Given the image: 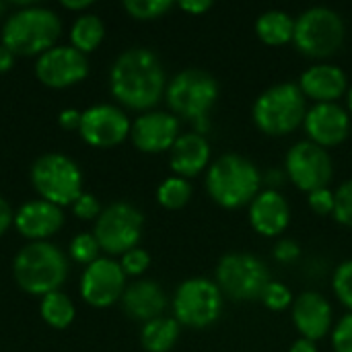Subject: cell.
<instances>
[{
	"mask_svg": "<svg viewBox=\"0 0 352 352\" xmlns=\"http://www.w3.org/2000/svg\"><path fill=\"white\" fill-rule=\"evenodd\" d=\"M109 89L113 99L134 111H151L167 89L165 68L159 56L148 47H130L122 52L109 70Z\"/></svg>",
	"mask_w": 352,
	"mask_h": 352,
	"instance_id": "1",
	"label": "cell"
},
{
	"mask_svg": "<svg viewBox=\"0 0 352 352\" xmlns=\"http://www.w3.org/2000/svg\"><path fill=\"white\" fill-rule=\"evenodd\" d=\"M219 80L202 68H186L167 80L165 101L171 113L192 124L206 120L219 99Z\"/></svg>",
	"mask_w": 352,
	"mask_h": 352,
	"instance_id": "6",
	"label": "cell"
},
{
	"mask_svg": "<svg viewBox=\"0 0 352 352\" xmlns=\"http://www.w3.org/2000/svg\"><path fill=\"white\" fill-rule=\"evenodd\" d=\"M301 258V245L295 241V239H280L276 245H274V260L280 262V264H293Z\"/></svg>",
	"mask_w": 352,
	"mask_h": 352,
	"instance_id": "38",
	"label": "cell"
},
{
	"mask_svg": "<svg viewBox=\"0 0 352 352\" xmlns=\"http://www.w3.org/2000/svg\"><path fill=\"white\" fill-rule=\"evenodd\" d=\"M332 289L334 295L338 297V301L352 314V260L342 262L332 278Z\"/></svg>",
	"mask_w": 352,
	"mask_h": 352,
	"instance_id": "31",
	"label": "cell"
},
{
	"mask_svg": "<svg viewBox=\"0 0 352 352\" xmlns=\"http://www.w3.org/2000/svg\"><path fill=\"white\" fill-rule=\"evenodd\" d=\"M291 316L301 338L322 340L334 328V311L330 301L318 291H303L291 305Z\"/></svg>",
	"mask_w": 352,
	"mask_h": 352,
	"instance_id": "18",
	"label": "cell"
},
{
	"mask_svg": "<svg viewBox=\"0 0 352 352\" xmlns=\"http://www.w3.org/2000/svg\"><path fill=\"white\" fill-rule=\"evenodd\" d=\"M225 297L214 280L194 276L184 280L173 295V318L192 330L210 328L223 314Z\"/></svg>",
	"mask_w": 352,
	"mask_h": 352,
	"instance_id": "10",
	"label": "cell"
},
{
	"mask_svg": "<svg viewBox=\"0 0 352 352\" xmlns=\"http://www.w3.org/2000/svg\"><path fill=\"white\" fill-rule=\"evenodd\" d=\"M14 60H16V56H14L6 45H2V43H0V74H4V72L12 70Z\"/></svg>",
	"mask_w": 352,
	"mask_h": 352,
	"instance_id": "42",
	"label": "cell"
},
{
	"mask_svg": "<svg viewBox=\"0 0 352 352\" xmlns=\"http://www.w3.org/2000/svg\"><path fill=\"white\" fill-rule=\"evenodd\" d=\"M177 6L190 14H202L212 8V0H182Z\"/></svg>",
	"mask_w": 352,
	"mask_h": 352,
	"instance_id": "41",
	"label": "cell"
},
{
	"mask_svg": "<svg viewBox=\"0 0 352 352\" xmlns=\"http://www.w3.org/2000/svg\"><path fill=\"white\" fill-rule=\"evenodd\" d=\"M132 122L126 111L111 103H97L80 116V138L95 148H113L130 138Z\"/></svg>",
	"mask_w": 352,
	"mask_h": 352,
	"instance_id": "13",
	"label": "cell"
},
{
	"mask_svg": "<svg viewBox=\"0 0 352 352\" xmlns=\"http://www.w3.org/2000/svg\"><path fill=\"white\" fill-rule=\"evenodd\" d=\"M39 316L41 320L54 328V330H66L74 318H76V307L72 303V299L62 293V291H54L45 297H41L39 301Z\"/></svg>",
	"mask_w": 352,
	"mask_h": 352,
	"instance_id": "27",
	"label": "cell"
},
{
	"mask_svg": "<svg viewBox=\"0 0 352 352\" xmlns=\"http://www.w3.org/2000/svg\"><path fill=\"white\" fill-rule=\"evenodd\" d=\"M262 173L256 163L243 155L227 153L214 159L206 169V192L214 204L223 208L250 206L260 194Z\"/></svg>",
	"mask_w": 352,
	"mask_h": 352,
	"instance_id": "4",
	"label": "cell"
},
{
	"mask_svg": "<svg viewBox=\"0 0 352 352\" xmlns=\"http://www.w3.org/2000/svg\"><path fill=\"white\" fill-rule=\"evenodd\" d=\"M307 99L297 82H278L268 87L252 107L254 124L268 136H287L303 126Z\"/></svg>",
	"mask_w": 352,
	"mask_h": 352,
	"instance_id": "5",
	"label": "cell"
},
{
	"mask_svg": "<svg viewBox=\"0 0 352 352\" xmlns=\"http://www.w3.org/2000/svg\"><path fill=\"white\" fill-rule=\"evenodd\" d=\"M62 21L56 10L33 2H19L2 25V45L14 56H41L58 45Z\"/></svg>",
	"mask_w": 352,
	"mask_h": 352,
	"instance_id": "2",
	"label": "cell"
},
{
	"mask_svg": "<svg viewBox=\"0 0 352 352\" xmlns=\"http://www.w3.org/2000/svg\"><path fill=\"white\" fill-rule=\"evenodd\" d=\"M105 37V25L103 21L93 12H82L74 19L70 27V45L85 56L95 52Z\"/></svg>",
	"mask_w": 352,
	"mask_h": 352,
	"instance_id": "26",
	"label": "cell"
},
{
	"mask_svg": "<svg viewBox=\"0 0 352 352\" xmlns=\"http://www.w3.org/2000/svg\"><path fill=\"white\" fill-rule=\"evenodd\" d=\"M14 223V210L10 208V204L0 196V237L12 227Z\"/></svg>",
	"mask_w": 352,
	"mask_h": 352,
	"instance_id": "40",
	"label": "cell"
},
{
	"mask_svg": "<svg viewBox=\"0 0 352 352\" xmlns=\"http://www.w3.org/2000/svg\"><path fill=\"white\" fill-rule=\"evenodd\" d=\"M169 165L177 177L192 179L210 165V144L198 132H184L169 151Z\"/></svg>",
	"mask_w": 352,
	"mask_h": 352,
	"instance_id": "23",
	"label": "cell"
},
{
	"mask_svg": "<svg viewBox=\"0 0 352 352\" xmlns=\"http://www.w3.org/2000/svg\"><path fill=\"white\" fill-rule=\"evenodd\" d=\"M346 105H349V113L352 116V85L349 87V93H346Z\"/></svg>",
	"mask_w": 352,
	"mask_h": 352,
	"instance_id": "46",
	"label": "cell"
},
{
	"mask_svg": "<svg viewBox=\"0 0 352 352\" xmlns=\"http://www.w3.org/2000/svg\"><path fill=\"white\" fill-rule=\"evenodd\" d=\"M99 252H101V248H99V243H97L93 233H78V235L72 237V241L68 245L70 260L76 262V264H82V266H89L97 258H101Z\"/></svg>",
	"mask_w": 352,
	"mask_h": 352,
	"instance_id": "30",
	"label": "cell"
},
{
	"mask_svg": "<svg viewBox=\"0 0 352 352\" xmlns=\"http://www.w3.org/2000/svg\"><path fill=\"white\" fill-rule=\"evenodd\" d=\"M336 204H334V219L352 229V179H346L342 186H338V190L334 192Z\"/></svg>",
	"mask_w": 352,
	"mask_h": 352,
	"instance_id": "33",
	"label": "cell"
},
{
	"mask_svg": "<svg viewBox=\"0 0 352 352\" xmlns=\"http://www.w3.org/2000/svg\"><path fill=\"white\" fill-rule=\"evenodd\" d=\"M262 182H266V184L270 186V190H276V188L285 182V173H283V171L272 169V171H268V173L262 177Z\"/></svg>",
	"mask_w": 352,
	"mask_h": 352,
	"instance_id": "44",
	"label": "cell"
},
{
	"mask_svg": "<svg viewBox=\"0 0 352 352\" xmlns=\"http://www.w3.org/2000/svg\"><path fill=\"white\" fill-rule=\"evenodd\" d=\"M307 202H309V208L318 214V217H330L334 214V204H336V198H334V192L330 188H322V190H316L311 194H307Z\"/></svg>",
	"mask_w": 352,
	"mask_h": 352,
	"instance_id": "37",
	"label": "cell"
},
{
	"mask_svg": "<svg viewBox=\"0 0 352 352\" xmlns=\"http://www.w3.org/2000/svg\"><path fill=\"white\" fill-rule=\"evenodd\" d=\"M182 326L175 318L161 316L142 324L140 330V344L146 352H169L179 340Z\"/></svg>",
	"mask_w": 352,
	"mask_h": 352,
	"instance_id": "25",
	"label": "cell"
},
{
	"mask_svg": "<svg viewBox=\"0 0 352 352\" xmlns=\"http://www.w3.org/2000/svg\"><path fill=\"white\" fill-rule=\"evenodd\" d=\"M80 116H82V111H78L74 107L62 109L58 113V124H60V128H64L68 132H78V128H80Z\"/></svg>",
	"mask_w": 352,
	"mask_h": 352,
	"instance_id": "39",
	"label": "cell"
},
{
	"mask_svg": "<svg viewBox=\"0 0 352 352\" xmlns=\"http://www.w3.org/2000/svg\"><path fill=\"white\" fill-rule=\"evenodd\" d=\"M179 118L169 111H144L140 113L130 128L132 144L146 155H157L171 151L179 138Z\"/></svg>",
	"mask_w": 352,
	"mask_h": 352,
	"instance_id": "16",
	"label": "cell"
},
{
	"mask_svg": "<svg viewBox=\"0 0 352 352\" xmlns=\"http://www.w3.org/2000/svg\"><path fill=\"white\" fill-rule=\"evenodd\" d=\"M260 301H262L270 311H285L287 307L293 305L295 297H293V293H291V289H289L287 285L272 280V283L264 289Z\"/></svg>",
	"mask_w": 352,
	"mask_h": 352,
	"instance_id": "32",
	"label": "cell"
},
{
	"mask_svg": "<svg viewBox=\"0 0 352 352\" xmlns=\"http://www.w3.org/2000/svg\"><path fill=\"white\" fill-rule=\"evenodd\" d=\"M346 27L342 16L328 6H311L295 19L293 43L309 58H330L344 43Z\"/></svg>",
	"mask_w": 352,
	"mask_h": 352,
	"instance_id": "9",
	"label": "cell"
},
{
	"mask_svg": "<svg viewBox=\"0 0 352 352\" xmlns=\"http://www.w3.org/2000/svg\"><path fill=\"white\" fill-rule=\"evenodd\" d=\"M330 334L334 352H352V314L342 316Z\"/></svg>",
	"mask_w": 352,
	"mask_h": 352,
	"instance_id": "36",
	"label": "cell"
},
{
	"mask_svg": "<svg viewBox=\"0 0 352 352\" xmlns=\"http://www.w3.org/2000/svg\"><path fill=\"white\" fill-rule=\"evenodd\" d=\"M64 210L41 198L29 200L14 210V229L29 241H47L64 227Z\"/></svg>",
	"mask_w": 352,
	"mask_h": 352,
	"instance_id": "19",
	"label": "cell"
},
{
	"mask_svg": "<svg viewBox=\"0 0 352 352\" xmlns=\"http://www.w3.org/2000/svg\"><path fill=\"white\" fill-rule=\"evenodd\" d=\"M8 6H10L8 2H2V0H0V14H4V12L8 10Z\"/></svg>",
	"mask_w": 352,
	"mask_h": 352,
	"instance_id": "47",
	"label": "cell"
},
{
	"mask_svg": "<svg viewBox=\"0 0 352 352\" xmlns=\"http://www.w3.org/2000/svg\"><path fill=\"white\" fill-rule=\"evenodd\" d=\"M250 225L262 237H278L291 225V206L278 190H260L250 204Z\"/></svg>",
	"mask_w": 352,
	"mask_h": 352,
	"instance_id": "20",
	"label": "cell"
},
{
	"mask_svg": "<svg viewBox=\"0 0 352 352\" xmlns=\"http://www.w3.org/2000/svg\"><path fill=\"white\" fill-rule=\"evenodd\" d=\"M72 214L76 217V219H82V221H97V217L101 214V204H99V200H97V196L95 194H91V192H82L74 202H72Z\"/></svg>",
	"mask_w": 352,
	"mask_h": 352,
	"instance_id": "35",
	"label": "cell"
},
{
	"mask_svg": "<svg viewBox=\"0 0 352 352\" xmlns=\"http://www.w3.org/2000/svg\"><path fill=\"white\" fill-rule=\"evenodd\" d=\"M256 33L260 37V41H264L266 45H285L289 41H293V33H295V19L278 8H270L264 10L258 19H256Z\"/></svg>",
	"mask_w": 352,
	"mask_h": 352,
	"instance_id": "24",
	"label": "cell"
},
{
	"mask_svg": "<svg viewBox=\"0 0 352 352\" xmlns=\"http://www.w3.org/2000/svg\"><path fill=\"white\" fill-rule=\"evenodd\" d=\"M120 301L124 314L142 324L161 318L167 309V295L163 287L151 278H138L130 283Z\"/></svg>",
	"mask_w": 352,
	"mask_h": 352,
	"instance_id": "22",
	"label": "cell"
},
{
	"mask_svg": "<svg viewBox=\"0 0 352 352\" xmlns=\"http://www.w3.org/2000/svg\"><path fill=\"white\" fill-rule=\"evenodd\" d=\"M173 8L171 0H124V10L136 21H155Z\"/></svg>",
	"mask_w": 352,
	"mask_h": 352,
	"instance_id": "29",
	"label": "cell"
},
{
	"mask_svg": "<svg viewBox=\"0 0 352 352\" xmlns=\"http://www.w3.org/2000/svg\"><path fill=\"white\" fill-rule=\"evenodd\" d=\"M62 6L66 10H80V14H82V10L93 6V2L91 0H62Z\"/></svg>",
	"mask_w": 352,
	"mask_h": 352,
	"instance_id": "45",
	"label": "cell"
},
{
	"mask_svg": "<svg viewBox=\"0 0 352 352\" xmlns=\"http://www.w3.org/2000/svg\"><path fill=\"white\" fill-rule=\"evenodd\" d=\"M285 173L295 188L311 194L316 190L330 188L334 163L326 148L314 144L311 140H299L285 157Z\"/></svg>",
	"mask_w": 352,
	"mask_h": 352,
	"instance_id": "12",
	"label": "cell"
},
{
	"mask_svg": "<svg viewBox=\"0 0 352 352\" xmlns=\"http://www.w3.org/2000/svg\"><path fill=\"white\" fill-rule=\"evenodd\" d=\"M297 85L305 99L316 103H338V99L349 93V76L340 66L334 64L309 66Z\"/></svg>",
	"mask_w": 352,
	"mask_h": 352,
	"instance_id": "21",
	"label": "cell"
},
{
	"mask_svg": "<svg viewBox=\"0 0 352 352\" xmlns=\"http://www.w3.org/2000/svg\"><path fill=\"white\" fill-rule=\"evenodd\" d=\"M214 283L223 297L237 303L260 301L264 289L272 283L270 270L264 260L254 254H227L214 268Z\"/></svg>",
	"mask_w": 352,
	"mask_h": 352,
	"instance_id": "8",
	"label": "cell"
},
{
	"mask_svg": "<svg viewBox=\"0 0 352 352\" xmlns=\"http://www.w3.org/2000/svg\"><path fill=\"white\" fill-rule=\"evenodd\" d=\"M192 198V186L188 179L171 175L167 179L161 182V186L157 188V202L167 208V210H179L184 208Z\"/></svg>",
	"mask_w": 352,
	"mask_h": 352,
	"instance_id": "28",
	"label": "cell"
},
{
	"mask_svg": "<svg viewBox=\"0 0 352 352\" xmlns=\"http://www.w3.org/2000/svg\"><path fill=\"white\" fill-rule=\"evenodd\" d=\"M144 229V214L130 202H113L101 210L95 221L93 235L109 258L124 256L138 248Z\"/></svg>",
	"mask_w": 352,
	"mask_h": 352,
	"instance_id": "11",
	"label": "cell"
},
{
	"mask_svg": "<svg viewBox=\"0 0 352 352\" xmlns=\"http://www.w3.org/2000/svg\"><path fill=\"white\" fill-rule=\"evenodd\" d=\"M12 276L27 295L45 297L66 283L68 258L50 241H29L12 260Z\"/></svg>",
	"mask_w": 352,
	"mask_h": 352,
	"instance_id": "3",
	"label": "cell"
},
{
	"mask_svg": "<svg viewBox=\"0 0 352 352\" xmlns=\"http://www.w3.org/2000/svg\"><path fill=\"white\" fill-rule=\"evenodd\" d=\"M289 352H318V342L307 338H297Z\"/></svg>",
	"mask_w": 352,
	"mask_h": 352,
	"instance_id": "43",
	"label": "cell"
},
{
	"mask_svg": "<svg viewBox=\"0 0 352 352\" xmlns=\"http://www.w3.org/2000/svg\"><path fill=\"white\" fill-rule=\"evenodd\" d=\"M126 274L118 260L113 258H97L93 264L85 266L78 293L82 301L91 307L105 309L118 303L126 291Z\"/></svg>",
	"mask_w": 352,
	"mask_h": 352,
	"instance_id": "14",
	"label": "cell"
},
{
	"mask_svg": "<svg viewBox=\"0 0 352 352\" xmlns=\"http://www.w3.org/2000/svg\"><path fill=\"white\" fill-rule=\"evenodd\" d=\"M31 186L37 196L60 208L72 206V202L85 192L82 171L74 159L62 153H45L31 165Z\"/></svg>",
	"mask_w": 352,
	"mask_h": 352,
	"instance_id": "7",
	"label": "cell"
},
{
	"mask_svg": "<svg viewBox=\"0 0 352 352\" xmlns=\"http://www.w3.org/2000/svg\"><path fill=\"white\" fill-rule=\"evenodd\" d=\"M303 128L307 140L322 148L342 144L351 134V113L338 103H314L307 109Z\"/></svg>",
	"mask_w": 352,
	"mask_h": 352,
	"instance_id": "17",
	"label": "cell"
},
{
	"mask_svg": "<svg viewBox=\"0 0 352 352\" xmlns=\"http://www.w3.org/2000/svg\"><path fill=\"white\" fill-rule=\"evenodd\" d=\"M89 74V58L70 43L54 45L35 60V76L47 89H68Z\"/></svg>",
	"mask_w": 352,
	"mask_h": 352,
	"instance_id": "15",
	"label": "cell"
},
{
	"mask_svg": "<svg viewBox=\"0 0 352 352\" xmlns=\"http://www.w3.org/2000/svg\"><path fill=\"white\" fill-rule=\"evenodd\" d=\"M120 266L124 270L126 276H132V278H138L142 276L148 266H151V254L142 248H134L130 252H126L120 260Z\"/></svg>",
	"mask_w": 352,
	"mask_h": 352,
	"instance_id": "34",
	"label": "cell"
}]
</instances>
